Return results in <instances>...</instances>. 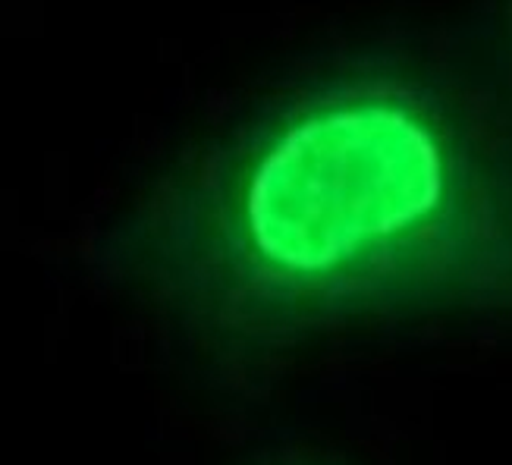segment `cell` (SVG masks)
<instances>
[{
  "instance_id": "obj_1",
  "label": "cell",
  "mask_w": 512,
  "mask_h": 465,
  "mask_svg": "<svg viewBox=\"0 0 512 465\" xmlns=\"http://www.w3.org/2000/svg\"><path fill=\"white\" fill-rule=\"evenodd\" d=\"M459 154L418 104L343 95L264 132L246 180L261 264L296 283L377 271L453 211Z\"/></svg>"
}]
</instances>
